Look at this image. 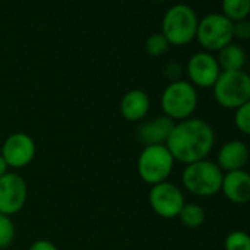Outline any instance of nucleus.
<instances>
[{
  "label": "nucleus",
  "mask_w": 250,
  "mask_h": 250,
  "mask_svg": "<svg viewBox=\"0 0 250 250\" xmlns=\"http://www.w3.org/2000/svg\"><path fill=\"white\" fill-rule=\"evenodd\" d=\"M198 91L185 79L170 82L161 94V108L170 120L182 122L190 119L198 107Z\"/></svg>",
  "instance_id": "obj_3"
},
{
  "label": "nucleus",
  "mask_w": 250,
  "mask_h": 250,
  "mask_svg": "<svg viewBox=\"0 0 250 250\" xmlns=\"http://www.w3.org/2000/svg\"><path fill=\"white\" fill-rule=\"evenodd\" d=\"M179 218L182 221V224L188 229H199L204 223H205V218H207V214H205V209L202 205L199 204H185L180 214H179Z\"/></svg>",
  "instance_id": "obj_17"
},
{
  "label": "nucleus",
  "mask_w": 250,
  "mask_h": 250,
  "mask_svg": "<svg viewBox=\"0 0 250 250\" xmlns=\"http://www.w3.org/2000/svg\"><path fill=\"white\" fill-rule=\"evenodd\" d=\"M198 22V13L192 6L177 3L166 10L160 32L170 45H186L195 40Z\"/></svg>",
  "instance_id": "obj_2"
},
{
  "label": "nucleus",
  "mask_w": 250,
  "mask_h": 250,
  "mask_svg": "<svg viewBox=\"0 0 250 250\" xmlns=\"http://www.w3.org/2000/svg\"><path fill=\"white\" fill-rule=\"evenodd\" d=\"M220 13H223L233 23L248 19L250 13V1L249 0H223Z\"/></svg>",
  "instance_id": "obj_18"
},
{
  "label": "nucleus",
  "mask_w": 250,
  "mask_h": 250,
  "mask_svg": "<svg viewBox=\"0 0 250 250\" xmlns=\"http://www.w3.org/2000/svg\"><path fill=\"white\" fill-rule=\"evenodd\" d=\"M234 125L236 127L245 133L249 135L250 133V103L239 107L237 110H234Z\"/></svg>",
  "instance_id": "obj_22"
},
{
  "label": "nucleus",
  "mask_w": 250,
  "mask_h": 250,
  "mask_svg": "<svg viewBox=\"0 0 250 250\" xmlns=\"http://www.w3.org/2000/svg\"><path fill=\"white\" fill-rule=\"evenodd\" d=\"M174 127V122L166 116H160L157 119L148 120L142 123L138 129V139L145 146L149 145H166L171 130Z\"/></svg>",
  "instance_id": "obj_14"
},
{
  "label": "nucleus",
  "mask_w": 250,
  "mask_h": 250,
  "mask_svg": "<svg viewBox=\"0 0 250 250\" xmlns=\"http://www.w3.org/2000/svg\"><path fill=\"white\" fill-rule=\"evenodd\" d=\"M28 186L22 176L16 173H6L0 177V214H18L26 204Z\"/></svg>",
  "instance_id": "obj_10"
},
{
  "label": "nucleus",
  "mask_w": 250,
  "mask_h": 250,
  "mask_svg": "<svg viewBox=\"0 0 250 250\" xmlns=\"http://www.w3.org/2000/svg\"><path fill=\"white\" fill-rule=\"evenodd\" d=\"M220 73L217 57L205 50L193 53L186 63V75L195 88H212Z\"/></svg>",
  "instance_id": "obj_9"
},
{
  "label": "nucleus",
  "mask_w": 250,
  "mask_h": 250,
  "mask_svg": "<svg viewBox=\"0 0 250 250\" xmlns=\"http://www.w3.org/2000/svg\"><path fill=\"white\" fill-rule=\"evenodd\" d=\"M224 196L237 205L248 204L250 199V176L246 170L224 173L221 190Z\"/></svg>",
  "instance_id": "obj_13"
},
{
  "label": "nucleus",
  "mask_w": 250,
  "mask_h": 250,
  "mask_svg": "<svg viewBox=\"0 0 250 250\" xmlns=\"http://www.w3.org/2000/svg\"><path fill=\"white\" fill-rule=\"evenodd\" d=\"M183 75V67L179 62H168L164 67V76L170 81V82H176L180 81Z\"/></svg>",
  "instance_id": "obj_23"
},
{
  "label": "nucleus",
  "mask_w": 250,
  "mask_h": 250,
  "mask_svg": "<svg viewBox=\"0 0 250 250\" xmlns=\"http://www.w3.org/2000/svg\"><path fill=\"white\" fill-rule=\"evenodd\" d=\"M248 161H249V148L245 142L237 139L226 142L220 148L217 157V166L221 168L223 173L245 170Z\"/></svg>",
  "instance_id": "obj_12"
},
{
  "label": "nucleus",
  "mask_w": 250,
  "mask_h": 250,
  "mask_svg": "<svg viewBox=\"0 0 250 250\" xmlns=\"http://www.w3.org/2000/svg\"><path fill=\"white\" fill-rule=\"evenodd\" d=\"M215 144V132L212 126L202 119L190 117L174 123V127L166 142L167 149L174 161L192 164L211 154Z\"/></svg>",
  "instance_id": "obj_1"
},
{
  "label": "nucleus",
  "mask_w": 250,
  "mask_h": 250,
  "mask_svg": "<svg viewBox=\"0 0 250 250\" xmlns=\"http://www.w3.org/2000/svg\"><path fill=\"white\" fill-rule=\"evenodd\" d=\"M174 163L176 161L166 145L144 146L138 157V174L145 183L155 186L167 182L173 173Z\"/></svg>",
  "instance_id": "obj_6"
},
{
  "label": "nucleus",
  "mask_w": 250,
  "mask_h": 250,
  "mask_svg": "<svg viewBox=\"0 0 250 250\" xmlns=\"http://www.w3.org/2000/svg\"><path fill=\"white\" fill-rule=\"evenodd\" d=\"M7 168H9V167H7V164H6V161H4L3 157L0 155V177L4 176V174L7 173Z\"/></svg>",
  "instance_id": "obj_26"
},
{
  "label": "nucleus",
  "mask_w": 250,
  "mask_h": 250,
  "mask_svg": "<svg viewBox=\"0 0 250 250\" xmlns=\"http://www.w3.org/2000/svg\"><path fill=\"white\" fill-rule=\"evenodd\" d=\"M151 108V98L144 89L127 91L120 101V113L127 122H141Z\"/></svg>",
  "instance_id": "obj_15"
},
{
  "label": "nucleus",
  "mask_w": 250,
  "mask_h": 250,
  "mask_svg": "<svg viewBox=\"0 0 250 250\" xmlns=\"http://www.w3.org/2000/svg\"><path fill=\"white\" fill-rule=\"evenodd\" d=\"M0 250H1V249H0Z\"/></svg>",
  "instance_id": "obj_27"
},
{
  "label": "nucleus",
  "mask_w": 250,
  "mask_h": 250,
  "mask_svg": "<svg viewBox=\"0 0 250 250\" xmlns=\"http://www.w3.org/2000/svg\"><path fill=\"white\" fill-rule=\"evenodd\" d=\"M195 38L205 48V51H220L234 40L233 22L220 12L208 13L199 19Z\"/></svg>",
  "instance_id": "obj_7"
},
{
  "label": "nucleus",
  "mask_w": 250,
  "mask_h": 250,
  "mask_svg": "<svg viewBox=\"0 0 250 250\" xmlns=\"http://www.w3.org/2000/svg\"><path fill=\"white\" fill-rule=\"evenodd\" d=\"M224 173L217 163L202 160L198 163L188 164L182 173V183L188 192L195 196L209 198L221 190Z\"/></svg>",
  "instance_id": "obj_4"
},
{
  "label": "nucleus",
  "mask_w": 250,
  "mask_h": 250,
  "mask_svg": "<svg viewBox=\"0 0 250 250\" xmlns=\"http://www.w3.org/2000/svg\"><path fill=\"white\" fill-rule=\"evenodd\" d=\"M148 199H149V205L152 211L158 217L167 218V220L179 217L183 205L186 204L180 188L168 180L160 185L151 186Z\"/></svg>",
  "instance_id": "obj_8"
},
{
  "label": "nucleus",
  "mask_w": 250,
  "mask_h": 250,
  "mask_svg": "<svg viewBox=\"0 0 250 250\" xmlns=\"http://www.w3.org/2000/svg\"><path fill=\"white\" fill-rule=\"evenodd\" d=\"M28 250H59V248L50 240H37L29 246Z\"/></svg>",
  "instance_id": "obj_25"
},
{
  "label": "nucleus",
  "mask_w": 250,
  "mask_h": 250,
  "mask_svg": "<svg viewBox=\"0 0 250 250\" xmlns=\"http://www.w3.org/2000/svg\"><path fill=\"white\" fill-rule=\"evenodd\" d=\"M35 141L32 136L23 132H15L9 135L1 145V157L6 161L7 167L23 168L35 157Z\"/></svg>",
  "instance_id": "obj_11"
},
{
  "label": "nucleus",
  "mask_w": 250,
  "mask_h": 250,
  "mask_svg": "<svg viewBox=\"0 0 250 250\" xmlns=\"http://www.w3.org/2000/svg\"><path fill=\"white\" fill-rule=\"evenodd\" d=\"M218 66L221 72H236L243 70L246 64V51L237 42H230L218 51L217 56Z\"/></svg>",
  "instance_id": "obj_16"
},
{
  "label": "nucleus",
  "mask_w": 250,
  "mask_h": 250,
  "mask_svg": "<svg viewBox=\"0 0 250 250\" xmlns=\"http://www.w3.org/2000/svg\"><path fill=\"white\" fill-rule=\"evenodd\" d=\"M168 48H170V44L161 32L151 34L145 41V50L152 57H160V56L166 54L168 51Z\"/></svg>",
  "instance_id": "obj_19"
},
{
  "label": "nucleus",
  "mask_w": 250,
  "mask_h": 250,
  "mask_svg": "<svg viewBox=\"0 0 250 250\" xmlns=\"http://www.w3.org/2000/svg\"><path fill=\"white\" fill-rule=\"evenodd\" d=\"M15 224L10 217L0 214V249H6L15 240Z\"/></svg>",
  "instance_id": "obj_21"
},
{
  "label": "nucleus",
  "mask_w": 250,
  "mask_h": 250,
  "mask_svg": "<svg viewBox=\"0 0 250 250\" xmlns=\"http://www.w3.org/2000/svg\"><path fill=\"white\" fill-rule=\"evenodd\" d=\"M224 249L226 250H250L249 234L243 230H234L230 234H227L224 240Z\"/></svg>",
  "instance_id": "obj_20"
},
{
  "label": "nucleus",
  "mask_w": 250,
  "mask_h": 250,
  "mask_svg": "<svg viewBox=\"0 0 250 250\" xmlns=\"http://www.w3.org/2000/svg\"><path fill=\"white\" fill-rule=\"evenodd\" d=\"M212 94L215 101L229 110H237L250 103V78L248 72H221L212 86Z\"/></svg>",
  "instance_id": "obj_5"
},
{
  "label": "nucleus",
  "mask_w": 250,
  "mask_h": 250,
  "mask_svg": "<svg viewBox=\"0 0 250 250\" xmlns=\"http://www.w3.org/2000/svg\"><path fill=\"white\" fill-rule=\"evenodd\" d=\"M233 35L239 40H249L250 38V22L249 19H243L233 23Z\"/></svg>",
  "instance_id": "obj_24"
}]
</instances>
